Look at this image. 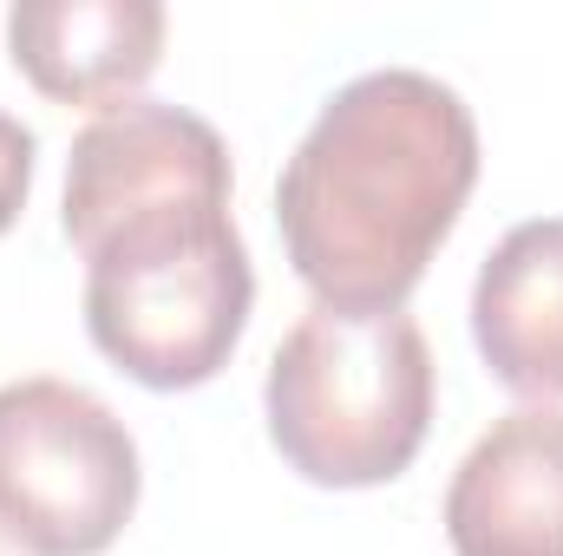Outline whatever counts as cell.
I'll list each match as a JSON object with an SVG mask.
<instances>
[{
	"instance_id": "5",
	"label": "cell",
	"mask_w": 563,
	"mask_h": 556,
	"mask_svg": "<svg viewBox=\"0 0 563 556\" xmlns=\"http://www.w3.org/2000/svg\"><path fill=\"white\" fill-rule=\"evenodd\" d=\"M452 556H563V413L518 407L459 458L445 491Z\"/></svg>"
},
{
	"instance_id": "6",
	"label": "cell",
	"mask_w": 563,
	"mask_h": 556,
	"mask_svg": "<svg viewBox=\"0 0 563 556\" xmlns=\"http://www.w3.org/2000/svg\"><path fill=\"white\" fill-rule=\"evenodd\" d=\"M13 66L59 105H125L164 53L157 0H20L7 13Z\"/></svg>"
},
{
	"instance_id": "4",
	"label": "cell",
	"mask_w": 563,
	"mask_h": 556,
	"mask_svg": "<svg viewBox=\"0 0 563 556\" xmlns=\"http://www.w3.org/2000/svg\"><path fill=\"white\" fill-rule=\"evenodd\" d=\"M139 511L125 419L73 380L0 387V544L20 556H99Z\"/></svg>"
},
{
	"instance_id": "3",
	"label": "cell",
	"mask_w": 563,
	"mask_h": 556,
	"mask_svg": "<svg viewBox=\"0 0 563 556\" xmlns=\"http://www.w3.org/2000/svg\"><path fill=\"white\" fill-rule=\"evenodd\" d=\"M269 438L334 491L400 478L432 425V347L400 308H308L282 334L269 380Z\"/></svg>"
},
{
	"instance_id": "1",
	"label": "cell",
	"mask_w": 563,
	"mask_h": 556,
	"mask_svg": "<svg viewBox=\"0 0 563 556\" xmlns=\"http://www.w3.org/2000/svg\"><path fill=\"white\" fill-rule=\"evenodd\" d=\"M59 223L86 256V334L119 374L177 393L230 367L256 269L230 223V151L210 119L157 99L99 112L73 138Z\"/></svg>"
},
{
	"instance_id": "7",
	"label": "cell",
	"mask_w": 563,
	"mask_h": 556,
	"mask_svg": "<svg viewBox=\"0 0 563 556\" xmlns=\"http://www.w3.org/2000/svg\"><path fill=\"white\" fill-rule=\"evenodd\" d=\"M472 341L498 387L551 407L563 400V216L505 230L472 281Z\"/></svg>"
},
{
	"instance_id": "8",
	"label": "cell",
	"mask_w": 563,
	"mask_h": 556,
	"mask_svg": "<svg viewBox=\"0 0 563 556\" xmlns=\"http://www.w3.org/2000/svg\"><path fill=\"white\" fill-rule=\"evenodd\" d=\"M33 132L20 125V119H7L0 112V236H7V223L20 216V203H26V184H33Z\"/></svg>"
},
{
	"instance_id": "2",
	"label": "cell",
	"mask_w": 563,
	"mask_h": 556,
	"mask_svg": "<svg viewBox=\"0 0 563 556\" xmlns=\"http://www.w3.org/2000/svg\"><path fill=\"white\" fill-rule=\"evenodd\" d=\"M478 184L472 105L420 66L347 79L282 164L276 223L321 308H400Z\"/></svg>"
}]
</instances>
